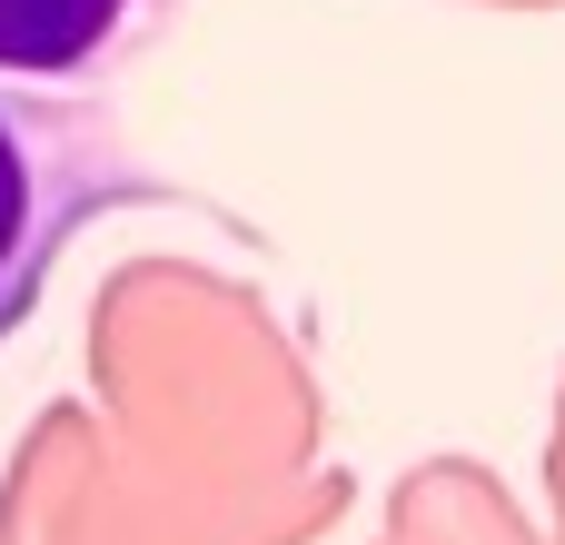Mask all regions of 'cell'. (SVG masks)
<instances>
[{
    "instance_id": "obj_1",
    "label": "cell",
    "mask_w": 565,
    "mask_h": 545,
    "mask_svg": "<svg viewBox=\"0 0 565 545\" xmlns=\"http://www.w3.org/2000/svg\"><path fill=\"white\" fill-rule=\"evenodd\" d=\"M109 199H139V169L109 149V129L0 89V348L30 328L70 228L99 218Z\"/></svg>"
},
{
    "instance_id": "obj_2",
    "label": "cell",
    "mask_w": 565,
    "mask_h": 545,
    "mask_svg": "<svg viewBox=\"0 0 565 545\" xmlns=\"http://www.w3.org/2000/svg\"><path fill=\"white\" fill-rule=\"evenodd\" d=\"M169 0H0V79L20 89H79L149 50Z\"/></svg>"
}]
</instances>
